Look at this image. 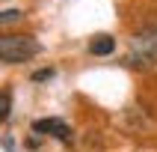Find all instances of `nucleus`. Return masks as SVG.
<instances>
[{
  "label": "nucleus",
  "mask_w": 157,
  "mask_h": 152,
  "mask_svg": "<svg viewBox=\"0 0 157 152\" xmlns=\"http://www.w3.org/2000/svg\"><path fill=\"white\" fill-rule=\"evenodd\" d=\"M42 51L36 36L27 33H0V63H27Z\"/></svg>",
  "instance_id": "nucleus-1"
},
{
  "label": "nucleus",
  "mask_w": 157,
  "mask_h": 152,
  "mask_svg": "<svg viewBox=\"0 0 157 152\" xmlns=\"http://www.w3.org/2000/svg\"><path fill=\"white\" fill-rule=\"evenodd\" d=\"M133 69H148L157 63V27H145L131 39V57H128Z\"/></svg>",
  "instance_id": "nucleus-2"
},
{
  "label": "nucleus",
  "mask_w": 157,
  "mask_h": 152,
  "mask_svg": "<svg viewBox=\"0 0 157 152\" xmlns=\"http://www.w3.org/2000/svg\"><path fill=\"white\" fill-rule=\"evenodd\" d=\"M33 131L36 134H51V137H56V140L59 143H71L74 140V134H71V128L65 122H62V119H36L33 122Z\"/></svg>",
  "instance_id": "nucleus-3"
},
{
  "label": "nucleus",
  "mask_w": 157,
  "mask_h": 152,
  "mask_svg": "<svg viewBox=\"0 0 157 152\" xmlns=\"http://www.w3.org/2000/svg\"><path fill=\"white\" fill-rule=\"evenodd\" d=\"M113 51H116V39L107 36V33L95 36V39L89 42V54H95V57H107V54H113Z\"/></svg>",
  "instance_id": "nucleus-4"
},
{
  "label": "nucleus",
  "mask_w": 157,
  "mask_h": 152,
  "mask_svg": "<svg viewBox=\"0 0 157 152\" xmlns=\"http://www.w3.org/2000/svg\"><path fill=\"white\" fill-rule=\"evenodd\" d=\"M9 110H12V96L9 92H0V122L9 119Z\"/></svg>",
  "instance_id": "nucleus-5"
},
{
  "label": "nucleus",
  "mask_w": 157,
  "mask_h": 152,
  "mask_svg": "<svg viewBox=\"0 0 157 152\" xmlns=\"http://www.w3.org/2000/svg\"><path fill=\"white\" fill-rule=\"evenodd\" d=\"M21 18H24L21 9H3L0 12V24H12V21H21Z\"/></svg>",
  "instance_id": "nucleus-6"
},
{
  "label": "nucleus",
  "mask_w": 157,
  "mask_h": 152,
  "mask_svg": "<svg viewBox=\"0 0 157 152\" xmlns=\"http://www.w3.org/2000/svg\"><path fill=\"white\" fill-rule=\"evenodd\" d=\"M48 78H53V69H39L33 75V80H48Z\"/></svg>",
  "instance_id": "nucleus-7"
}]
</instances>
